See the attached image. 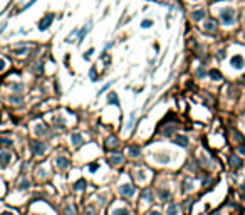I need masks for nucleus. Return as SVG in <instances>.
Returning <instances> with one entry per match:
<instances>
[{
    "instance_id": "obj_42",
    "label": "nucleus",
    "mask_w": 245,
    "mask_h": 215,
    "mask_svg": "<svg viewBox=\"0 0 245 215\" xmlns=\"http://www.w3.org/2000/svg\"><path fill=\"white\" fill-rule=\"evenodd\" d=\"M212 215H218V213H217V212H213V213H212Z\"/></svg>"
},
{
    "instance_id": "obj_1",
    "label": "nucleus",
    "mask_w": 245,
    "mask_h": 215,
    "mask_svg": "<svg viewBox=\"0 0 245 215\" xmlns=\"http://www.w3.org/2000/svg\"><path fill=\"white\" fill-rule=\"evenodd\" d=\"M220 20H222L225 25H232L235 22V10L230 7L222 8V10H220Z\"/></svg>"
},
{
    "instance_id": "obj_2",
    "label": "nucleus",
    "mask_w": 245,
    "mask_h": 215,
    "mask_svg": "<svg viewBox=\"0 0 245 215\" xmlns=\"http://www.w3.org/2000/svg\"><path fill=\"white\" fill-rule=\"evenodd\" d=\"M52 20H54V15H52V14H47V15H44L41 20H39V30H47L49 25L52 24Z\"/></svg>"
},
{
    "instance_id": "obj_45",
    "label": "nucleus",
    "mask_w": 245,
    "mask_h": 215,
    "mask_svg": "<svg viewBox=\"0 0 245 215\" xmlns=\"http://www.w3.org/2000/svg\"><path fill=\"white\" fill-rule=\"evenodd\" d=\"M34 215H39V213H34Z\"/></svg>"
},
{
    "instance_id": "obj_3",
    "label": "nucleus",
    "mask_w": 245,
    "mask_h": 215,
    "mask_svg": "<svg viewBox=\"0 0 245 215\" xmlns=\"http://www.w3.org/2000/svg\"><path fill=\"white\" fill-rule=\"evenodd\" d=\"M119 193L124 195V197H133V195H134V187H133V185H129V183L121 185V187H119Z\"/></svg>"
},
{
    "instance_id": "obj_25",
    "label": "nucleus",
    "mask_w": 245,
    "mask_h": 215,
    "mask_svg": "<svg viewBox=\"0 0 245 215\" xmlns=\"http://www.w3.org/2000/svg\"><path fill=\"white\" fill-rule=\"evenodd\" d=\"M158 160L161 163H168L170 161V155H158Z\"/></svg>"
},
{
    "instance_id": "obj_34",
    "label": "nucleus",
    "mask_w": 245,
    "mask_h": 215,
    "mask_svg": "<svg viewBox=\"0 0 245 215\" xmlns=\"http://www.w3.org/2000/svg\"><path fill=\"white\" fill-rule=\"evenodd\" d=\"M97 170V163H92V165H89V172H96Z\"/></svg>"
},
{
    "instance_id": "obj_32",
    "label": "nucleus",
    "mask_w": 245,
    "mask_h": 215,
    "mask_svg": "<svg viewBox=\"0 0 245 215\" xmlns=\"http://www.w3.org/2000/svg\"><path fill=\"white\" fill-rule=\"evenodd\" d=\"M5 66H7V62H5V59H0V72H2L3 69H5Z\"/></svg>"
},
{
    "instance_id": "obj_37",
    "label": "nucleus",
    "mask_w": 245,
    "mask_h": 215,
    "mask_svg": "<svg viewBox=\"0 0 245 215\" xmlns=\"http://www.w3.org/2000/svg\"><path fill=\"white\" fill-rule=\"evenodd\" d=\"M238 151H240V153H242V155L245 156V145H243V146H240V148H238Z\"/></svg>"
},
{
    "instance_id": "obj_15",
    "label": "nucleus",
    "mask_w": 245,
    "mask_h": 215,
    "mask_svg": "<svg viewBox=\"0 0 245 215\" xmlns=\"http://www.w3.org/2000/svg\"><path fill=\"white\" fill-rule=\"evenodd\" d=\"M210 77H212L213 81H222V74H220V72L217 71V69H212L210 71V74H208Z\"/></svg>"
},
{
    "instance_id": "obj_12",
    "label": "nucleus",
    "mask_w": 245,
    "mask_h": 215,
    "mask_svg": "<svg viewBox=\"0 0 245 215\" xmlns=\"http://www.w3.org/2000/svg\"><path fill=\"white\" fill-rule=\"evenodd\" d=\"M175 143L180 145V146H187L188 145V138H187V136H183V135H178L175 138Z\"/></svg>"
},
{
    "instance_id": "obj_33",
    "label": "nucleus",
    "mask_w": 245,
    "mask_h": 215,
    "mask_svg": "<svg viewBox=\"0 0 245 215\" xmlns=\"http://www.w3.org/2000/svg\"><path fill=\"white\" fill-rule=\"evenodd\" d=\"M24 52H27V49H14V54H24Z\"/></svg>"
},
{
    "instance_id": "obj_24",
    "label": "nucleus",
    "mask_w": 245,
    "mask_h": 215,
    "mask_svg": "<svg viewBox=\"0 0 245 215\" xmlns=\"http://www.w3.org/2000/svg\"><path fill=\"white\" fill-rule=\"evenodd\" d=\"M143 200L144 202H151V192L150 190H144L143 192Z\"/></svg>"
},
{
    "instance_id": "obj_6",
    "label": "nucleus",
    "mask_w": 245,
    "mask_h": 215,
    "mask_svg": "<svg viewBox=\"0 0 245 215\" xmlns=\"http://www.w3.org/2000/svg\"><path fill=\"white\" fill-rule=\"evenodd\" d=\"M119 146V138L117 136H109V138H106V148H109V150H114Z\"/></svg>"
},
{
    "instance_id": "obj_7",
    "label": "nucleus",
    "mask_w": 245,
    "mask_h": 215,
    "mask_svg": "<svg viewBox=\"0 0 245 215\" xmlns=\"http://www.w3.org/2000/svg\"><path fill=\"white\" fill-rule=\"evenodd\" d=\"M91 25H92V22L89 20V22H87V24H86V25H84V27H82V29H81V32H79V34H77V42H79V44H81L82 41H84V37L87 36V32H89V29H91Z\"/></svg>"
},
{
    "instance_id": "obj_43",
    "label": "nucleus",
    "mask_w": 245,
    "mask_h": 215,
    "mask_svg": "<svg viewBox=\"0 0 245 215\" xmlns=\"http://www.w3.org/2000/svg\"><path fill=\"white\" fill-rule=\"evenodd\" d=\"M193 2H198V0H193Z\"/></svg>"
},
{
    "instance_id": "obj_23",
    "label": "nucleus",
    "mask_w": 245,
    "mask_h": 215,
    "mask_svg": "<svg viewBox=\"0 0 245 215\" xmlns=\"http://www.w3.org/2000/svg\"><path fill=\"white\" fill-rule=\"evenodd\" d=\"M112 84H114V81H109V82H107V84H104V86H102L99 91H97V94H102V92H106V89H109V87H111Z\"/></svg>"
},
{
    "instance_id": "obj_41",
    "label": "nucleus",
    "mask_w": 245,
    "mask_h": 215,
    "mask_svg": "<svg viewBox=\"0 0 245 215\" xmlns=\"http://www.w3.org/2000/svg\"><path fill=\"white\" fill-rule=\"evenodd\" d=\"M2 215H12V213H8V212H3Z\"/></svg>"
},
{
    "instance_id": "obj_9",
    "label": "nucleus",
    "mask_w": 245,
    "mask_h": 215,
    "mask_svg": "<svg viewBox=\"0 0 245 215\" xmlns=\"http://www.w3.org/2000/svg\"><path fill=\"white\" fill-rule=\"evenodd\" d=\"M10 160H12V155L8 153V151L0 153V167H7V165L10 163Z\"/></svg>"
},
{
    "instance_id": "obj_8",
    "label": "nucleus",
    "mask_w": 245,
    "mask_h": 215,
    "mask_svg": "<svg viewBox=\"0 0 245 215\" xmlns=\"http://www.w3.org/2000/svg\"><path fill=\"white\" fill-rule=\"evenodd\" d=\"M217 27H218V24H217V20H213V19H208V20L205 22V25H203V29L207 32H215Z\"/></svg>"
},
{
    "instance_id": "obj_29",
    "label": "nucleus",
    "mask_w": 245,
    "mask_h": 215,
    "mask_svg": "<svg viewBox=\"0 0 245 215\" xmlns=\"http://www.w3.org/2000/svg\"><path fill=\"white\" fill-rule=\"evenodd\" d=\"M151 25H153V20H143V22H141V27H143V29H148Z\"/></svg>"
},
{
    "instance_id": "obj_5",
    "label": "nucleus",
    "mask_w": 245,
    "mask_h": 215,
    "mask_svg": "<svg viewBox=\"0 0 245 215\" xmlns=\"http://www.w3.org/2000/svg\"><path fill=\"white\" fill-rule=\"evenodd\" d=\"M30 146H32V151L35 155H44V151H46V145L41 143V141H32Z\"/></svg>"
},
{
    "instance_id": "obj_16",
    "label": "nucleus",
    "mask_w": 245,
    "mask_h": 215,
    "mask_svg": "<svg viewBox=\"0 0 245 215\" xmlns=\"http://www.w3.org/2000/svg\"><path fill=\"white\" fill-rule=\"evenodd\" d=\"M129 156H133V158H136V156H139L141 155V151H139V148L138 146H129Z\"/></svg>"
},
{
    "instance_id": "obj_40",
    "label": "nucleus",
    "mask_w": 245,
    "mask_h": 215,
    "mask_svg": "<svg viewBox=\"0 0 245 215\" xmlns=\"http://www.w3.org/2000/svg\"><path fill=\"white\" fill-rule=\"evenodd\" d=\"M150 215H161V213H160V212H151Z\"/></svg>"
},
{
    "instance_id": "obj_10",
    "label": "nucleus",
    "mask_w": 245,
    "mask_h": 215,
    "mask_svg": "<svg viewBox=\"0 0 245 215\" xmlns=\"http://www.w3.org/2000/svg\"><path fill=\"white\" fill-rule=\"evenodd\" d=\"M69 160L67 158H64V156H59L57 158V167L61 168V170H66V168H69Z\"/></svg>"
},
{
    "instance_id": "obj_44",
    "label": "nucleus",
    "mask_w": 245,
    "mask_h": 215,
    "mask_svg": "<svg viewBox=\"0 0 245 215\" xmlns=\"http://www.w3.org/2000/svg\"><path fill=\"white\" fill-rule=\"evenodd\" d=\"M243 39H245V34H243Z\"/></svg>"
},
{
    "instance_id": "obj_20",
    "label": "nucleus",
    "mask_w": 245,
    "mask_h": 215,
    "mask_svg": "<svg viewBox=\"0 0 245 215\" xmlns=\"http://www.w3.org/2000/svg\"><path fill=\"white\" fill-rule=\"evenodd\" d=\"M35 133H37L39 136H42V135H46V133H47V130H46V126H44V124H39V126H35Z\"/></svg>"
},
{
    "instance_id": "obj_13",
    "label": "nucleus",
    "mask_w": 245,
    "mask_h": 215,
    "mask_svg": "<svg viewBox=\"0 0 245 215\" xmlns=\"http://www.w3.org/2000/svg\"><path fill=\"white\" fill-rule=\"evenodd\" d=\"M230 165H232V168H240L242 167V161H240V158L238 156H230Z\"/></svg>"
},
{
    "instance_id": "obj_18",
    "label": "nucleus",
    "mask_w": 245,
    "mask_h": 215,
    "mask_svg": "<svg viewBox=\"0 0 245 215\" xmlns=\"http://www.w3.org/2000/svg\"><path fill=\"white\" fill-rule=\"evenodd\" d=\"M107 102H109V104H119V99H117V96L114 92H111L109 97H107Z\"/></svg>"
},
{
    "instance_id": "obj_27",
    "label": "nucleus",
    "mask_w": 245,
    "mask_h": 215,
    "mask_svg": "<svg viewBox=\"0 0 245 215\" xmlns=\"http://www.w3.org/2000/svg\"><path fill=\"white\" fill-rule=\"evenodd\" d=\"M19 188H20V190H25V188H29V180L22 178V182H20V185H19Z\"/></svg>"
},
{
    "instance_id": "obj_22",
    "label": "nucleus",
    "mask_w": 245,
    "mask_h": 215,
    "mask_svg": "<svg viewBox=\"0 0 245 215\" xmlns=\"http://www.w3.org/2000/svg\"><path fill=\"white\" fill-rule=\"evenodd\" d=\"M72 143L74 145H82V136L81 135H72Z\"/></svg>"
},
{
    "instance_id": "obj_39",
    "label": "nucleus",
    "mask_w": 245,
    "mask_h": 215,
    "mask_svg": "<svg viewBox=\"0 0 245 215\" xmlns=\"http://www.w3.org/2000/svg\"><path fill=\"white\" fill-rule=\"evenodd\" d=\"M223 57H225V52H223V51L218 52V59H223Z\"/></svg>"
},
{
    "instance_id": "obj_4",
    "label": "nucleus",
    "mask_w": 245,
    "mask_h": 215,
    "mask_svg": "<svg viewBox=\"0 0 245 215\" xmlns=\"http://www.w3.org/2000/svg\"><path fill=\"white\" fill-rule=\"evenodd\" d=\"M230 64H232V67H235V69H242L243 64H245V61H243V57L240 56V54H237V56H233V57H232Z\"/></svg>"
},
{
    "instance_id": "obj_36",
    "label": "nucleus",
    "mask_w": 245,
    "mask_h": 215,
    "mask_svg": "<svg viewBox=\"0 0 245 215\" xmlns=\"http://www.w3.org/2000/svg\"><path fill=\"white\" fill-rule=\"evenodd\" d=\"M86 215H96V213H94V210H92V208L89 207V208L86 210Z\"/></svg>"
},
{
    "instance_id": "obj_11",
    "label": "nucleus",
    "mask_w": 245,
    "mask_h": 215,
    "mask_svg": "<svg viewBox=\"0 0 245 215\" xmlns=\"http://www.w3.org/2000/svg\"><path fill=\"white\" fill-rule=\"evenodd\" d=\"M109 161L112 165H121L122 161H124V158H122V155H111L109 156Z\"/></svg>"
},
{
    "instance_id": "obj_31",
    "label": "nucleus",
    "mask_w": 245,
    "mask_h": 215,
    "mask_svg": "<svg viewBox=\"0 0 245 215\" xmlns=\"http://www.w3.org/2000/svg\"><path fill=\"white\" fill-rule=\"evenodd\" d=\"M91 54H94V49H89V51L84 54V59H86V61H89V59H91Z\"/></svg>"
},
{
    "instance_id": "obj_26",
    "label": "nucleus",
    "mask_w": 245,
    "mask_h": 215,
    "mask_svg": "<svg viewBox=\"0 0 245 215\" xmlns=\"http://www.w3.org/2000/svg\"><path fill=\"white\" fill-rule=\"evenodd\" d=\"M66 215H76V210H74L72 205H67L66 207Z\"/></svg>"
},
{
    "instance_id": "obj_17",
    "label": "nucleus",
    "mask_w": 245,
    "mask_h": 215,
    "mask_svg": "<svg viewBox=\"0 0 245 215\" xmlns=\"http://www.w3.org/2000/svg\"><path fill=\"white\" fill-rule=\"evenodd\" d=\"M178 213V205L176 203H170L168 205V215H176Z\"/></svg>"
},
{
    "instance_id": "obj_30",
    "label": "nucleus",
    "mask_w": 245,
    "mask_h": 215,
    "mask_svg": "<svg viewBox=\"0 0 245 215\" xmlns=\"http://www.w3.org/2000/svg\"><path fill=\"white\" fill-rule=\"evenodd\" d=\"M173 131H175V126H168V128H165V135H166V136H170L171 133H173Z\"/></svg>"
},
{
    "instance_id": "obj_21",
    "label": "nucleus",
    "mask_w": 245,
    "mask_h": 215,
    "mask_svg": "<svg viewBox=\"0 0 245 215\" xmlns=\"http://www.w3.org/2000/svg\"><path fill=\"white\" fill-rule=\"evenodd\" d=\"M84 187H86V180H79V182H76V185H74V188L79 192V190H84Z\"/></svg>"
},
{
    "instance_id": "obj_19",
    "label": "nucleus",
    "mask_w": 245,
    "mask_h": 215,
    "mask_svg": "<svg viewBox=\"0 0 245 215\" xmlns=\"http://www.w3.org/2000/svg\"><path fill=\"white\" fill-rule=\"evenodd\" d=\"M112 215H131L128 208H116L114 212H112Z\"/></svg>"
},
{
    "instance_id": "obj_35",
    "label": "nucleus",
    "mask_w": 245,
    "mask_h": 215,
    "mask_svg": "<svg viewBox=\"0 0 245 215\" xmlns=\"http://www.w3.org/2000/svg\"><path fill=\"white\" fill-rule=\"evenodd\" d=\"M35 2H37V0H30V2H29V3H27V5H25V7H24V10H25V8H29V7H32V5H34V3H35Z\"/></svg>"
},
{
    "instance_id": "obj_14",
    "label": "nucleus",
    "mask_w": 245,
    "mask_h": 215,
    "mask_svg": "<svg viewBox=\"0 0 245 215\" xmlns=\"http://www.w3.org/2000/svg\"><path fill=\"white\" fill-rule=\"evenodd\" d=\"M203 17H205V10H202V8H200V10H195V12L192 14V19H193V20H202Z\"/></svg>"
},
{
    "instance_id": "obj_38",
    "label": "nucleus",
    "mask_w": 245,
    "mask_h": 215,
    "mask_svg": "<svg viewBox=\"0 0 245 215\" xmlns=\"http://www.w3.org/2000/svg\"><path fill=\"white\" fill-rule=\"evenodd\" d=\"M197 74H198L200 77H203V76H205V71H203V69H198V72H197Z\"/></svg>"
},
{
    "instance_id": "obj_28",
    "label": "nucleus",
    "mask_w": 245,
    "mask_h": 215,
    "mask_svg": "<svg viewBox=\"0 0 245 215\" xmlns=\"http://www.w3.org/2000/svg\"><path fill=\"white\" fill-rule=\"evenodd\" d=\"M89 77H91L92 81H97V72H96V69H94V67H92V69L89 71Z\"/></svg>"
}]
</instances>
